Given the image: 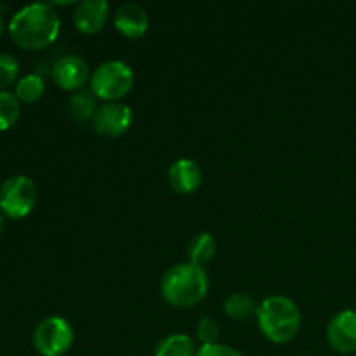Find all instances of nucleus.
<instances>
[{
  "instance_id": "423d86ee",
  "label": "nucleus",
  "mask_w": 356,
  "mask_h": 356,
  "mask_svg": "<svg viewBox=\"0 0 356 356\" xmlns=\"http://www.w3.org/2000/svg\"><path fill=\"white\" fill-rule=\"evenodd\" d=\"M33 348L40 356H65L72 350L75 332L63 316H47L33 330Z\"/></svg>"
},
{
  "instance_id": "1a4fd4ad",
  "label": "nucleus",
  "mask_w": 356,
  "mask_h": 356,
  "mask_svg": "<svg viewBox=\"0 0 356 356\" xmlns=\"http://www.w3.org/2000/svg\"><path fill=\"white\" fill-rule=\"evenodd\" d=\"M327 343L334 351L350 355L356 351V312L346 309L334 316L327 325Z\"/></svg>"
},
{
  "instance_id": "7ed1b4c3",
  "label": "nucleus",
  "mask_w": 356,
  "mask_h": 356,
  "mask_svg": "<svg viewBox=\"0 0 356 356\" xmlns=\"http://www.w3.org/2000/svg\"><path fill=\"white\" fill-rule=\"evenodd\" d=\"M257 325L263 336L273 344H287L301 330V312L291 298L270 296L257 306Z\"/></svg>"
},
{
  "instance_id": "6e6552de",
  "label": "nucleus",
  "mask_w": 356,
  "mask_h": 356,
  "mask_svg": "<svg viewBox=\"0 0 356 356\" xmlns=\"http://www.w3.org/2000/svg\"><path fill=\"white\" fill-rule=\"evenodd\" d=\"M52 80H54L56 86L63 90H68V92H76V90H82L83 86L90 80V68L87 65V61L80 56L70 54L63 56L52 66Z\"/></svg>"
},
{
  "instance_id": "f8f14e48",
  "label": "nucleus",
  "mask_w": 356,
  "mask_h": 356,
  "mask_svg": "<svg viewBox=\"0 0 356 356\" xmlns=\"http://www.w3.org/2000/svg\"><path fill=\"white\" fill-rule=\"evenodd\" d=\"M202 169L198 163L191 159H179L169 167L167 179L170 188L177 195H191L200 188L202 184Z\"/></svg>"
},
{
  "instance_id": "6ab92c4d",
  "label": "nucleus",
  "mask_w": 356,
  "mask_h": 356,
  "mask_svg": "<svg viewBox=\"0 0 356 356\" xmlns=\"http://www.w3.org/2000/svg\"><path fill=\"white\" fill-rule=\"evenodd\" d=\"M21 65L10 52H0V90H9L19 82Z\"/></svg>"
},
{
  "instance_id": "f3484780",
  "label": "nucleus",
  "mask_w": 356,
  "mask_h": 356,
  "mask_svg": "<svg viewBox=\"0 0 356 356\" xmlns=\"http://www.w3.org/2000/svg\"><path fill=\"white\" fill-rule=\"evenodd\" d=\"M14 94L24 104L38 103L45 94L44 79L37 73H28V75L21 76L19 82L14 87Z\"/></svg>"
},
{
  "instance_id": "4be33fe9",
  "label": "nucleus",
  "mask_w": 356,
  "mask_h": 356,
  "mask_svg": "<svg viewBox=\"0 0 356 356\" xmlns=\"http://www.w3.org/2000/svg\"><path fill=\"white\" fill-rule=\"evenodd\" d=\"M3 229H6V218H3V216L0 214V236H2Z\"/></svg>"
},
{
  "instance_id": "0eeeda50",
  "label": "nucleus",
  "mask_w": 356,
  "mask_h": 356,
  "mask_svg": "<svg viewBox=\"0 0 356 356\" xmlns=\"http://www.w3.org/2000/svg\"><path fill=\"white\" fill-rule=\"evenodd\" d=\"M132 125V110L129 104L104 103L97 108L92 118V129L97 136L104 139H117L124 136Z\"/></svg>"
},
{
  "instance_id": "4468645a",
  "label": "nucleus",
  "mask_w": 356,
  "mask_h": 356,
  "mask_svg": "<svg viewBox=\"0 0 356 356\" xmlns=\"http://www.w3.org/2000/svg\"><path fill=\"white\" fill-rule=\"evenodd\" d=\"M216 249H218V243H216L212 233H198L191 238L190 245H188V263L204 268L216 256Z\"/></svg>"
},
{
  "instance_id": "5701e85b",
  "label": "nucleus",
  "mask_w": 356,
  "mask_h": 356,
  "mask_svg": "<svg viewBox=\"0 0 356 356\" xmlns=\"http://www.w3.org/2000/svg\"><path fill=\"white\" fill-rule=\"evenodd\" d=\"M3 35V17H2V14H0V37H2Z\"/></svg>"
},
{
  "instance_id": "f03ea898",
  "label": "nucleus",
  "mask_w": 356,
  "mask_h": 356,
  "mask_svg": "<svg viewBox=\"0 0 356 356\" xmlns=\"http://www.w3.org/2000/svg\"><path fill=\"white\" fill-rule=\"evenodd\" d=\"M160 294L174 308H193L209 294L207 271L191 263L174 264L160 280Z\"/></svg>"
},
{
  "instance_id": "20e7f679",
  "label": "nucleus",
  "mask_w": 356,
  "mask_h": 356,
  "mask_svg": "<svg viewBox=\"0 0 356 356\" xmlns=\"http://www.w3.org/2000/svg\"><path fill=\"white\" fill-rule=\"evenodd\" d=\"M134 87V72L124 61H106L90 75L89 89L104 103L122 101Z\"/></svg>"
},
{
  "instance_id": "aec40b11",
  "label": "nucleus",
  "mask_w": 356,
  "mask_h": 356,
  "mask_svg": "<svg viewBox=\"0 0 356 356\" xmlns=\"http://www.w3.org/2000/svg\"><path fill=\"white\" fill-rule=\"evenodd\" d=\"M197 337L202 343V346H211V344H218L219 337H221V327L214 318L204 316L200 318L197 325Z\"/></svg>"
},
{
  "instance_id": "ddd939ff",
  "label": "nucleus",
  "mask_w": 356,
  "mask_h": 356,
  "mask_svg": "<svg viewBox=\"0 0 356 356\" xmlns=\"http://www.w3.org/2000/svg\"><path fill=\"white\" fill-rule=\"evenodd\" d=\"M97 97L90 92V89L76 90L70 96L68 103H66V111L72 122L76 125H86L92 122L94 115L97 111Z\"/></svg>"
},
{
  "instance_id": "412c9836",
  "label": "nucleus",
  "mask_w": 356,
  "mask_h": 356,
  "mask_svg": "<svg viewBox=\"0 0 356 356\" xmlns=\"http://www.w3.org/2000/svg\"><path fill=\"white\" fill-rule=\"evenodd\" d=\"M195 356H243L238 350L228 346V344H211V346H202L197 350Z\"/></svg>"
},
{
  "instance_id": "dca6fc26",
  "label": "nucleus",
  "mask_w": 356,
  "mask_h": 356,
  "mask_svg": "<svg viewBox=\"0 0 356 356\" xmlns=\"http://www.w3.org/2000/svg\"><path fill=\"white\" fill-rule=\"evenodd\" d=\"M257 302L252 296L245 292H236L232 294L225 302V315L235 322H245L250 316L257 315Z\"/></svg>"
},
{
  "instance_id": "9b49d317",
  "label": "nucleus",
  "mask_w": 356,
  "mask_h": 356,
  "mask_svg": "<svg viewBox=\"0 0 356 356\" xmlns=\"http://www.w3.org/2000/svg\"><path fill=\"white\" fill-rule=\"evenodd\" d=\"M113 26L122 37L141 38L148 33L149 16L145 7L139 6V3H122L113 16Z\"/></svg>"
},
{
  "instance_id": "9d476101",
  "label": "nucleus",
  "mask_w": 356,
  "mask_h": 356,
  "mask_svg": "<svg viewBox=\"0 0 356 356\" xmlns=\"http://www.w3.org/2000/svg\"><path fill=\"white\" fill-rule=\"evenodd\" d=\"M110 19V3L106 0H86L76 3L73 10V24L83 35H96Z\"/></svg>"
},
{
  "instance_id": "f257e3e1",
  "label": "nucleus",
  "mask_w": 356,
  "mask_h": 356,
  "mask_svg": "<svg viewBox=\"0 0 356 356\" xmlns=\"http://www.w3.org/2000/svg\"><path fill=\"white\" fill-rule=\"evenodd\" d=\"M7 31L17 47L24 51H42L58 40L61 19L52 3H30L13 14Z\"/></svg>"
},
{
  "instance_id": "39448f33",
  "label": "nucleus",
  "mask_w": 356,
  "mask_h": 356,
  "mask_svg": "<svg viewBox=\"0 0 356 356\" xmlns=\"http://www.w3.org/2000/svg\"><path fill=\"white\" fill-rule=\"evenodd\" d=\"M38 200L37 184L31 177L16 174L0 184V214L9 219H23Z\"/></svg>"
},
{
  "instance_id": "2eb2a0df",
  "label": "nucleus",
  "mask_w": 356,
  "mask_h": 356,
  "mask_svg": "<svg viewBox=\"0 0 356 356\" xmlns=\"http://www.w3.org/2000/svg\"><path fill=\"white\" fill-rule=\"evenodd\" d=\"M197 346L188 334H170L159 341L153 356H195Z\"/></svg>"
},
{
  "instance_id": "a211bd4d",
  "label": "nucleus",
  "mask_w": 356,
  "mask_h": 356,
  "mask_svg": "<svg viewBox=\"0 0 356 356\" xmlns=\"http://www.w3.org/2000/svg\"><path fill=\"white\" fill-rule=\"evenodd\" d=\"M21 117V101L10 90H0V132L9 131Z\"/></svg>"
}]
</instances>
